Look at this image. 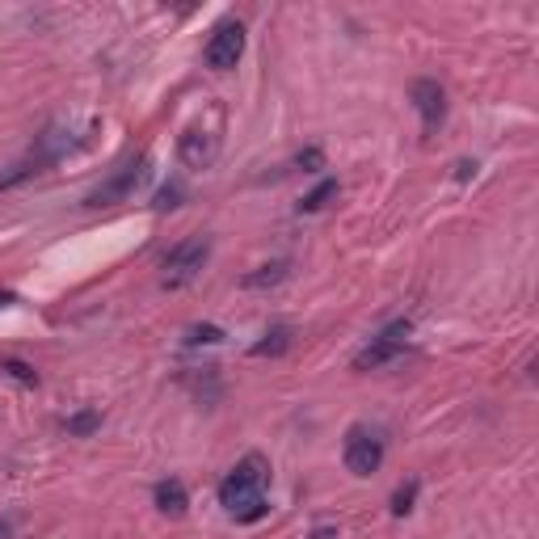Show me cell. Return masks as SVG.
I'll use <instances>...</instances> for the list:
<instances>
[{
  "label": "cell",
  "instance_id": "obj_1",
  "mask_svg": "<svg viewBox=\"0 0 539 539\" xmlns=\"http://www.w3.org/2000/svg\"><path fill=\"white\" fill-rule=\"evenodd\" d=\"M266 481H270V464L262 455H245L224 481H219V506H224L236 523H257L270 514L266 502Z\"/></svg>",
  "mask_w": 539,
  "mask_h": 539
},
{
  "label": "cell",
  "instance_id": "obj_2",
  "mask_svg": "<svg viewBox=\"0 0 539 539\" xmlns=\"http://www.w3.org/2000/svg\"><path fill=\"white\" fill-rule=\"evenodd\" d=\"M148 173H152V161H148V156H135V161H127L118 173H110L97 190L85 194V207H114V203H127V198L148 182Z\"/></svg>",
  "mask_w": 539,
  "mask_h": 539
},
{
  "label": "cell",
  "instance_id": "obj_3",
  "mask_svg": "<svg viewBox=\"0 0 539 539\" xmlns=\"http://www.w3.org/2000/svg\"><path fill=\"white\" fill-rule=\"evenodd\" d=\"M409 333H413L409 321H392L388 329H379L371 342L354 354V371H379V367L396 363V358L405 354V346H409Z\"/></svg>",
  "mask_w": 539,
  "mask_h": 539
},
{
  "label": "cell",
  "instance_id": "obj_4",
  "mask_svg": "<svg viewBox=\"0 0 539 539\" xmlns=\"http://www.w3.org/2000/svg\"><path fill=\"white\" fill-rule=\"evenodd\" d=\"M241 55H245V26L236 22V17H228V22H219L215 34L207 38L203 59L215 72H232L236 64H241Z\"/></svg>",
  "mask_w": 539,
  "mask_h": 539
},
{
  "label": "cell",
  "instance_id": "obj_5",
  "mask_svg": "<svg viewBox=\"0 0 539 539\" xmlns=\"http://www.w3.org/2000/svg\"><path fill=\"white\" fill-rule=\"evenodd\" d=\"M342 459L354 476H371L384 464V438L367 426H350L346 430V447H342Z\"/></svg>",
  "mask_w": 539,
  "mask_h": 539
},
{
  "label": "cell",
  "instance_id": "obj_6",
  "mask_svg": "<svg viewBox=\"0 0 539 539\" xmlns=\"http://www.w3.org/2000/svg\"><path fill=\"white\" fill-rule=\"evenodd\" d=\"M207 257H211V241H207V236H186L182 245H173L165 253V283L169 287L186 283V278H194L198 270H203Z\"/></svg>",
  "mask_w": 539,
  "mask_h": 539
},
{
  "label": "cell",
  "instance_id": "obj_7",
  "mask_svg": "<svg viewBox=\"0 0 539 539\" xmlns=\"http://www.w3.org/2000/svg\"><path fill=\"white\" fill-rule=\"evenodd\" d=\"M409 97H413L417 114H422L426 135H434L438 127H443V118H447V93H443V85L430 81V76H422V81H413Z\"/></svg>",
  "mask_w": 539,
  "mask_h": 539
},
{
  "label": "cell",
  "instance_id": "obj_8",
  "mask_svg": "<svg viewBox=\"0 0 539 539\" xmlns=\"http://www.w3.org/2000/svg\"><path fill=\"white\" fill-rule=\"evenodd\" d=\"M215 152H219L215 135L211 131H198V127H190L182 135V144H177V156H182V165H190V169H207L215 161Z\"/></svg>",
  "mask_w": 539,
  "mask_h": 539
},
{
  "label": "cell",
  "instance_id": "obj_9",
  "mask_svg": "<svg viewBox=\"0 0 539 539\" xmlns=\"http://www.w3.org/2000/svg\"><path fill=\"white\" fill-rule=\"evenodd\" d=\"M152 497H156V506H161L165 514H186V506H190V497H186V485L182 481H161L152 489Z\"/></svg>",
  "mask_w": 539,
  "mask_h": 539
},
{
  "label": "cell",
  "instance_id": "obj_10",
  "mask_svg": "<svg viewBox=\"0 0 539 539\" xmlns=\"http://www.w3.org/2000/svg\"><path fill=\"white\" fill-rule=\"evenodd\" d=\"M287 274H291L287 262H270V266H257V274H245V278H241V287H245V291H266V287H278V283H283Z\"/></svg>",
  "mask_w": 539,
  "mask_h": 539
},
{
  "label": "cell",
  "instance_id": "obj_11",
  "mask_svg": "<svg viewBox=\"0 0 539 539\" xmlns=\"http://www.w3.org/2000/svg\"><path fill=\"white\" fill-rule=\"evenodd\" d=\"M64 430H68L72 438H89V434L102 430V413H97V409H81V413H72L68 422H64Z\"/></svg>",
  "mask_w": 539,
  "mask_h": 539
},
{
  "label": "cell",
  "instance_id": "obj_12",
  "mask_svg": "<svg viewBox=\"0 0 539 539\" xmlns=\"http://www.w3.org/2000/svg\"><path fill=\"white\" fill-rule=\"evenodd\" d=\"M287 346H291V329H287V325H274V329L262 337V342L253 346V354H257V358H266V354H283Z\"/></svg>",
  "mask_w": 539,
  "mask_h": 539
},
{
  "label": "cell",
  "instance_id": "obj_13",
  "mask_svg": "<svg viewBox=\"0 0 539 539\" xmlns=\"http://www.w3.org/2000/svg\"><path fill=\"white\" fill-rule=\"evenodd\" d=\"M337 190H342V186H337L333 177H325V182L316 186L312 194H304V203H299V211H308V215H312V211H321V207L329 203V198H337Z\"/></svg>",
  "mask_w": 539,
  "mask_h": 539
},
{
  "label": "cell",
  "instance_id": "obj_14",
  "mask_svg": "<svg viewBox=\"0 0 539 539\" xmlns=\"http://www.w3.org/2000/svg\"><path fill=\"white\" fill-rule=\"evenodd\" d=\"M38 169H43V161H38V156H30V161H22V165H13L9 173H0V190H13V186H22L26 177H34Z\"/></svg>",
  "mask_w": 539,
  "mask_h": 539
},
{
  "label": "cell",
  "instance_id": "obj_15",
  "mask_svg": "<svg viewBox=\"0 0 539 539\" xmlns=\"http://www.w3.org/2000/svg\"><path fill=\"white\" fill-rule=\"evenodd\" d=\"M0 371L13 375L17 384H26V388H34V384H38V371H34V367H26V363H17V358H5V363H0Z\"/></svg>",
  "mask_w": 539,
  "mask_h": 539
},
{
  "label": "cell",
  "instance_id": "obj_16",
  "mask_svg": "<svg viewBox=\"0 0 539 539\" xmlns=\"http://www.w3.org/2000/svg\"><path fill=\"white\" fill-rule=\"evenodd\" d=\"M186 342L190 346H215V342H224V329H215V325H194L186 333Z\"/></svg>",
  "mask_w": 539,
  "mask_h": 539
},
{
  "label": "cell",
  "instance_id": "obj_17",
  "mask_svg": "<svg viewBox=\"0 0 539 539\" xmlns=\"http://www.w3.org/2000/svg\"><path fill=\"white\" fill-rule=\"evenodd\" d=\"M413 502H417V481H405L401 489H396V497H392V514H396V518L409 514V510H413Z\"/></svg>",
  "mask_w": 539,
  "mask_h": 539
},
{
  "label": "cell",
  "instance_id": "obj_18",
  "mask_svg": "<svg viewBox=\"0 0 539 539\" xmlns=\"http://www.w3.org/2000/svg\"><path fill=\"white\" fill-rule=\"evenodd\" d=\"M295 165L304 169V173H321V169H325V152H321V148H304V152L295 156Z\"/></svg>",
  "mask_w": 539,
  "mask_h": 539
},
{
  "label": "cell",
  "instance_id": "obj_19",
  "mask_svg": "<svg viewBox=\"0 0 539 539\" xmlns=\"http://www.w3.org/2000/svg\"><path fill=\"white\" fill-rule=\"evenodd\" d=\"M177 198H182V186H165L161 194H156V211H169V207H182V203H177Z\"/></svg>",
  "mask_w": 539,
  "mask_h": 539
},
{
  "label": "cell",
  "instance_id": "obj_20",
  "mask_svg": "<svg viewBox=\"0 0 539 539\" xmlns=\"http://www.w3.org/2000/svg\"><path fill=\"white\" fill-rule=\"evenodd\" d=\"M472 173H476V165H472V161H459V165H455V182H468Z\"/></svg>",
  "mask_w": 539,
  "mask_h": 539
},
{
  "label": "cell",
  "instance_id": "obj_21",
  "mask_svg": "<svg viewBox=\"0 0 539 539\" xmlns=\"http://www.w3.org/2000/svg\"><path fill=\"white\" fill-rule=\"evenodd\" d=\"M312 539H337V527H316Z\"/></svg>",
  "mask_w": 539,
  "mask_h": 539
},
{
  "label": "cell",
  "instance_id": "obj_22",
  "mask_svg": "<svg viewBox=\"0 0 539 539\" xmlns=\"http://www.w3.org/2000/svg\"><path fill=\"white\" fill-rule=\"evenodd\" d=\"M0 539H13V518H0Z\"/></svg>",
  "mask_w": 539,
  "mask_h": 539
},
{
  "label": "cell",
  "instance_id": "obj_23",
  "mask_svg": "<svg viewBox=\"0 0 539 539\" xmlns=\"http://www.w3.org/2000/svg\"><path fill=\"white\" fill-rule=\"evenodd\" d=\"M5 304H13V295H0V308H5Z\"/></svg>",
  "mask_w": 539,
  "mask_h": 539
}]
</instances>
